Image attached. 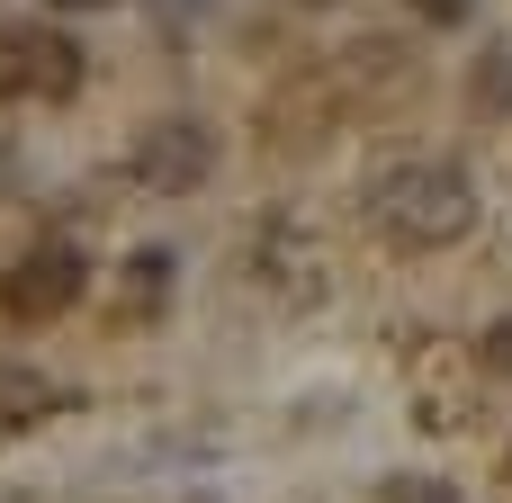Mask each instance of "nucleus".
Here are the masks:
<instances>
[{
  "label": "nucleus",
  "instance_id": "3",
  "mask_svg": "<svg viewBox=\"0 0 512 503\" xmlns=\"http://www.w3.org/2000/svg\"><path fill=\"white\" fill-rule=\"evenodd\" d=\"M81 288H90V252H81L72 234H45V243H27V252L0 270V306H9L18 324H36V315H63Z\"/></svg>",
  "mask_w": 512,
  "mask_h": 503
},
{
  "label": "nucleus",
  "instance_id": "7",
  "mask_svg": "<svg viewBox=\"0 0 512 503\" xmlns=\"http://www.w3.org/2000/svg\"><path fill=\"white\" fill-rule=\"evenodd\" d=\"M486 369H504V378H512V315L486 333Z\"/></svg>",
  "mask_w": 512,
  "mask_h": 503
},
{
  "label": "nucleus",
  "instance_id": "6",
  "mask_svg": "<svg viewBox=\"0 0 512 503\" xmlns=\"http://www.w3.org/2000/svg\"><path fill=\"white\" fill-rule=\"evenodd\" d=\"M477 99L486 108H512V63H477Z\"/></svg>",
  "mask_w": 512,
  "mask_h": 503
},
{
  "label": "nucleus",
  "instance_id": "4",
  "mask_svg": "<svg viewBox=\"0 0 512 503\" xmlns=\"http://www.w3.org/2000/svg\"><path fill=\"white\" fill-rule=\"evenodd\" d=\"M126 171H135L144 189H162V198L207 189V171H216V126H207V117H162V126H144V135H135Z\"/></svg>",
  "mask_w": 512,
  "mask_h": 503
},
{
  "label": "nucleus",
  "instance_id": "5",
  "mask_svg": "<svg viewBox=\"0 0 512 503\" xmlns=\"http://www.w3.org/2000/svg\"><path fill=\"white\" fill-rule=\"evenodd\" d=\"M414 18H432V27H468L477 18V0H405Z\"/></svg>",
  "mask_w": 512,
  "mask_h": 503
},
{
  "label": "nucleus",
  "instance_id": "2",
  "mask_svg": "<svg viewBox=\"0 0 512 503\" xmlns=\"http://www.w3.org/2000/svg\"><path fill=\"white\" fill-rule=\"evenodd\" d=\"M81 81V36L54 18H9L0 27V99H63Z\"/></svg>",
  "mask_w": 512,
  "mask_h": 503
},
{
  "label": "nucleus",
  "instance_id": "1",
  "mask_svg": "<svg viewBox=\"0 0 512 503\" xmlns=\"http://www.w3.org/2000/svg\"><path fill=\"white\" fill-rule=\"evenodd\" d=\"M360 216H369L387 243L423 252V243H459V234L477 225V189L459 180V162H441V153H405V162H378V171H369Z\"/></svg>",
  "mask_w": 512,
  "mask_h": 503
},
{
  "label": "nucleus",
  "instance_id": "8",
  "mask_svg": "<svg viewBox=\"0 0 512 503\" xmlns=\"http://www.w3.org/2000/svg\"><path fill=\"white\" fill-rule=\"evenodd\" d=\"M45 9H63V18H72V9H108V0H45Z\"/></svg>",
  "mask_w": 512,
  "mask_h": 503
}]
</instances>
